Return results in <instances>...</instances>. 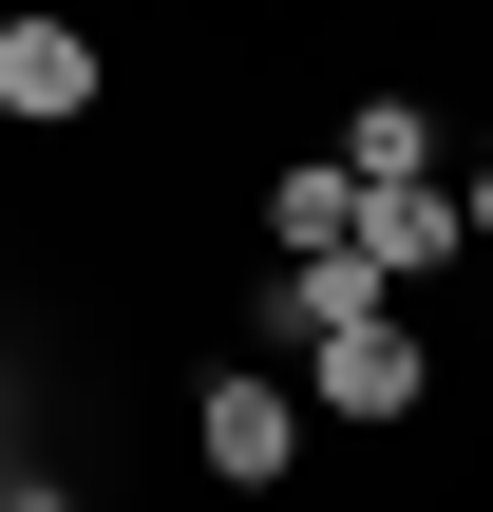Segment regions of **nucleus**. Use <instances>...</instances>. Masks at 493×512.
I'll return each instance as SVG.
<instances>
[{
  "label": "nucleus",
  "mask_w": 493,
  "mask_h": 512,
  "mask_svg": "<svg viewBox=\"0 0 493 512\" xmlns=\"http://www.w3.org/2000/svg\"><path fill=\"white\" fill-rule=\"evenodd\" d=\"M190 456H209L228 494H285V456H304V399H285L266 361H228V380L190 399Z\"/></svg>",
  "instance_id": "3"
},
{
  "label": "nucleus",
  "mask_w": 493,
  "mask_h": 512,
  "mask_svg": "<svg viewBox=\"0 0 493 512\" xmlns=\"http://www.w3.org/2000/svg\"><path fill=\"white\" fill-rule=\"evenodd\" d=\"M342 171H361V190H437V114H418V95H361V114H342Z\"/></svg>",
  "instance_id": "7"
},
{
  "label": "nucleus",
  "mask_w": 493,
  "mask_h": 512,
  "mask_svg": "<svg viewBox=\"0 0 493 512\" xmlns=\"http://www.w3.org/2000/svg\"><path fill=\"white\" fill-rule=\"evenodd\" d=\"M361 266L418 304V285H456L475 266V228H456V190H361Z\"/></svg>",
  "instance_id": "4"
},
{
  "label": "nucleus",
  "mask_w": 493,
  "mask_h": 512,
  "mask_svg": "<svg viewBox=\"0 0 493 512\" xmlns=\"http://www.w3.org/2000/svg\"><path fill=\"white\" fill-rule=\"evenodd\" d=\"M0 19H19V0H0Z\"/></svg>",
  "instance_id": "10"
},
{
  "label": "nucleus",
  "mask_w": 493,
  "mask_h": 512,
  "mask_svg": "<svg viewBox=\"0 0 493 512\" xmlns=\"http://www.w3.org/2000/svg\"><path fill=\"white\" fill-rule=\"evenodd\" d=\"M418 399H437V342H418V304H361L342 342H304V418L380 437V418H418Z\"/></svg>",
  "instance_id": "1"
},
{
  "label": "nucleus",
  "mask_w": 493,
  "mask_h": 512,
  "mask_svg": "<svg viewBox=\"0 0 493 512\" xmlns=\"http://www.w3.org/2000/svg\"><path fill=\"white\" fill-rule=\"evenodd\" d=\"M95 95H114V38L57 19V0H19V19H0V114H19V133H76Z\"/></svg>",
  "instance_id": "2"
},
{
  "label": "nucleus",
  "mask_w": 493,
  "mask_h": 512,
  "mask_svg": "<svg viewBox=\"0 0 493 512\" xmlns=\"http://www.w3.org/2000/svg\"><path fill=\"white\" fill-rule=\"evenodd\" d=\"M361 304H399V285H380L361 247H323V266H266V323H285V342H342Z\"/></svg>",
  "instance_id": "6"
},
{
  "label": "nucleus",
  "mask_w": 493,
  "mask_h": 512,
  "mask_svg": "<svg viewBox=\"0 0 493 512\" xmlns=\"http://www.w3.org/2000/svg\"><path fill=\"white\" fill-rule=\"evenodd\" d=\"M456 228H475V247H493V152H475V171H456Z\"/></svg>",
  "instance_id": "8"
},
{
  "label": "nucleus",
  "mask_w": 493,
  "mask_h": 512,
  "mask_svg": "<svg viewBox=\"0 0 493 512\" xmlns=\"http://www.w3.org/2000/svg\"><path fill=\"white\" fill-rule=\"evenodd\" d=\"M323 247H361V171H342V152H285V190H266V266H323Z\"/></svg>",
  "instance_id": "5"
},
{
  "label": "nucleus",
  "mask_w": 493,
  "mask_h": 512,
  "mask_svg": "<svg viewBox=\"0 0 493 512\" xmlns=\"http://www.w3.org/2000/svg\"><path fill=\"white\" fill-rule=\"evenodd\" d=\"M0 380H19V361H0Z\"/></svg>",
  "instance_id": "11"
},
{
  "label": "nucleus",
  "mask_w": 493,
  "mask_h": 512,
  "mask_svg": "<svg viewBox=\"0 0 493 512\" xmlns=\"http://www.w3.org/2000/svg\"><path fill=\"white\" fill-rule=\"evenodd\" d=\"M0 512H76V494H57V475H0Z\"/></svg>",
  "instance_id": "9"
}]
</instances>
